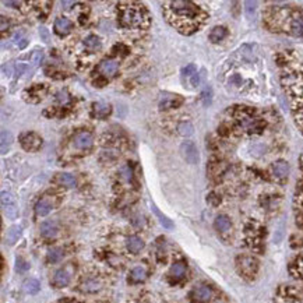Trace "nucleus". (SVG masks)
<instances>
[{"instance_id":"1","label":"nucleus","mask_w":303,"mask_h":303,"mask_svg":"<svg viewBox=\"0 0 303 303\" xmlns=\"http://www.w3.org/2000/svg\"><path fill=\"white\" fill-rule=\"evenodd\" d=\"M163 14L172 27L182 34H192L197 31L205 20L204 12L192 2L176 0L165 5Z\"/></svg>"},{"instance_id":"2","label":"nucleus","mask_w":303,"mask_h":303,"mask_svg":"<svg viewBox=\"0 0 303 303\" xmlns=\"http://www.w3.org/2000/svg\"><path fill=\"white\" fill-rule=\"evenodd\" d=\"M117 20L123 28L143 29L150 25L146 7L136 2H123L117 6Z\"/></svg>"},{"instance_id":"3","label":"nucleus","mask_w":303,"mask_h":303,"mask_svg":"<svg viewBox=\"0 0 303 303\" xmlns=\"http://www.w3.org/2000/svg\"><path fill=\"white\" fill-rule=\"evenodd\" d=\"M238 120H239L240 127L243 130H247V132H256V130L263 128V123L260 122V119L253 116V113L247 109L240 112L238 115Z\"/></svg>"},{"instance_id":"4","label":"nucleus","mask_w":303,"mask_h":303,"mask_svg":"<svg viewBox=\"0 0 303 303\" xmlns=\"http://www.w3.org/2000/svg\"><path fill=\"white\" fill-rule=\"evenodd\" d=\"M257 264L256 258H253L250 256H240L238 258V268H239L240 274H243L245 277H254L257 273Z\"/></svg>"},{"instance_id":"5","label":"nucleus","mask_w":303,"mask_h":303,"mask_svg":"<svg viewBox=\"0 0 303 303\" xmlns=\"http://www.w3.org/2000/svg\"><path fill=\"white\" fill-rule=\"evenodd\" d=\"M181 152L183 158L186 159V162L192 163V165H196L200 161V154H198L197 147L193 141H185L181 146Z\"/></svg>"},{"instance_id":"6","label":"nucleus","mask_w":303,"mask_h":303,"mask_svg":"<svg viewBox=\"0 0 303 303\" xmlns=\"http://www.w3.org/2000/svg\"><path fill=\"white\" fill-rule=\"evenodd\" d=\"M21 146L27 151H38L42 146V139L36 133H25L21 136Z\"/></svg>"},{"instance_id":"7","label":"nucleus","mask_w":303,"mask_h":303,"mask_svg":"<svg viewBox=\"0 0 303 303\" xmlns=\"http://www.w3.org/2000/svg\"><path fill=\"white\" fill-rule=\"evenodd\" d=\"M2 207H3V211L9 218H17V205H16V201H14V197H13L10 193L3 192L2 193Z\"/></svg>"},{"instance_id":"8","label":"nucleus","mask_w":303,"mask_h":303,"mask_svg":"<svg viewBox=\"0 0 303 303\" xmlns=\"http://www.w3.org/2000/svg\"><path fill=\"white\" fill-rule=\"evenodd\" d=\"M212 297V289L208 285H198L192 292V299L194 303H205Z\"/></svg>"},{"instance_id":"9","label":"nucleus","mask_w":303,"mask_h":303,"mask_svg":"<svg viewBox=\"0 0 303 303\" xmlns=\"http://www.w3.org/2000/svg\"><path fill=\"white\" fill-rule=\"evenodd\" d=\"M93 143V134L90 132H80L73 139V146L76 147L77 150H88V148H91Z\"/></svg>"},{"instance_id":"10","label":"nucleus","mask_w":303,"mask_h":303,"mask_svg":"<svg viewBox=\"0 0 303 303\" xmlns=\"http://www.w3.org/2000/svg\"><path fill=\"white\" fill-rule=\"evenodd\" d=\"M70 271H69L67 268H60V270H58V271L55 273V275H53L52 285L55 286V288H64V286H67L70 284Z\"/></svg>"},{"instance_id":"11","label":"nucleus","mask_w":303,"mask_h":303,"mask_svg":"<svg viewBox=\"0 0 303 303\" xmlns=\"http://www.w3.org/2000/svg\"><path fill=\"white\" fill-rule=\"evenodd\" d=\"M101 289H102V282L97 277H88L80 284V291L84 293H95Z\"/></svg>"},{"instance_id":"12","label":"nucleus","mask_w":303,"mask_h":303,"mask_svg":"<svg viewBox=\"0 0 303 303\" xmlns=\"http://www.w3.org/2000/svg\"><path fill=\"white\" fill-rule=\"evenodd\" d=\"M53 207H55L53 197L45 196L41 200H38V203L35 204V214L38 217H47L53 210Z\"/></svg>"},{"instance_id":"13","label":"nucleus","mask_w":303,"mask_h":303,"mask_svg":"<svg viewBox=\"0 0 303 303\" xmlns=\"http://www.w3.org/2000/svg\"><path fill=\"white\" fill-rule=\"evenodd\" d=\"M119 70V64L112 60V59H106V60H102L98 66V71L105 77H113Z\"/></svg>"},{"instance_id":"14","label":"nucleus","mask_w":303,"mask_h":303,"mask_svg":"<svg viewBox=\"0 0 303 303\" xmlns=\"http://www.w3.org/2000/svg\"><path fill=\"white\" fill-rule=\"evenodd\" d=\"M73 29V23H71L69 18L66 17H59L55 21V32L60 36L67 35Z\"/></svg>"},{"instance_id":"15","label":"nucleus","mask_w":303,"mask_h":303,"mask_svg":"<svg viewBox=\"0 0 303 303\" xmlns=\"http://www.w3.org/2000/svg\"><path fill=\"white\" fill-rule=\"evenodd\" d=\"M126 246H127V250L130 253H133V254H137V253H140L143 249H144V240L139 238V236H128L127 240H126Z\"/></svg>"},{"instance_id":"16","label":"nucleus","mask_w":303,"mask_h":303,"mask_svg":"<svg viewBox=\"0 0 303 303\" xmlns=\"http://www.w3.org/2000/svg\"><path fill=\"white\" fill-rule=\"evenodd\" d=\"M59 227L55 221H45L41 225V235L44 238H55L58 235Z\"/></svg>"},{"instance_id":"17","label":"nucleus","mask_w":303,"mask_h":303,"mask_svg":"<svg viewBox=\"0 0 303 303\" xmlns=\"http://www.w3.org/2000/svg\"><path fill=\"white\" fill-rule=\"evenodd\" d=\"M273 174L278 179H285L289 174V165L285 161H277L273 163Z\"/></svg>"},{"instance_id":"18","label":"nucleus","mask_w":303,"mask_h":303,"mask_svg":"<svg viewBox=\"0 0 303 303\" xmlns=\"http://www.w3.org/2000/svg\"><path fill=\"white\" fill-rule=\"evenodd\" d=\"M111 105H109V104H105V102H97V104H94L93 106L94 116L98 117V119H105V117L111 113Z\"/></svg>"},{"instance_id":"19","label":"nucleus","mask_w":303,"mask_h":303,"mask_svg":"<svg viewBox=\"0 0 303 303\" xmlns=\"http://www.w3.org/2000/svg\"><path fill=\"white\" fill-rule=\"evenodd\" d=\"M214 225H215V229L220 233H228L232 228V222L227 215H218L215 218Z\"/></svg>"},{"instance_id":"20","label":"nucleus","mask_w":303,"mask_h":303,"mask_svg":"<svg viewBox=\"0 0 303 303\" xmlns=\"http://www.w3.org/2000/svg\"><path fill=\"white\" fill-rule=\"evenodd\" d=\"M291 32L295 36H303V16H295L291 20Z\"/></svg>"},{"instance_id":"21","label":"nucleus","mask_w":303,"mask_h":303,"mask_svg":"<svg viewBox=\"0 0 303 303\" xmlns=\"http://www.w3.org/2000/svg\"><path fill=\"white\" fill-rule=\"evenodd\" d=\"M182 104V98L179 95H170V97H165L161 101V109H170V108H176Z\"/></svg>"},{"instance_id":"22","label":"nucleus","mask_w":303,"mask_h":303,"mask_svg":"<svg viewBox=\"0 0 303 303\" xmlns=\"http://www.w3.org/2000/svg\"><path fill=\"white\" fill-rule=\"evenodd\" d=\"M186 271L187 268L186 266H185V263H175L172 267H170V271L169 274L172 278H175V280H182L185 275H186Z\"/></svg>"},{"instance_id":"23","label":"nucleus","mask_w":303,"mask_h":303,"mask_svg":"<svg viewBox=\"0 0 303 303\" xmlns=\"http://www.w3.org/2000/svg\"><path fill=\"white\" fill-rule=\"evenodd\" d=\"M147 278V268L144 266H136L130 271V280L133 282H141Z\"/></svg>"},{"instance_id":"24","label":"nucleus","mask_w":303,"mask_h":303,"mask_svg":"<svg viewBox=\"0 0 303 303\" xmlns=\"http://www.w3.org/2000/svg\"><path fill=\"white\" fill-rule=\"evenodd\" d=\"M84 47L87 48L88 51H91V52L99 51L101 49V39L97 35H88L84 39Z\"/></svg>"},{"instance_id":"25","label":"nucleus","mask_w":303,"mask_h":303,"mask_svg":"<svg viewBox=\"0 0 303 303\" xmlns=\"http://www.w3.org/2000/svg\"><path fill=\"white\" fill-rule=\"evenodd\" d=\"M56 182H58L60 186H66V187H74L76 186V179L74 176L69 175V174H59L58 178H56Z\"/></svg>"},{"instance_id":"26","label":"nucleus","mask_w":303,"mask_h":303,"mask_svg":"<svg viewBox=\"0 0 303 303\" xmlns=\"http://www.w3.org/2000/svg\"><path fill=\"white\" fill-rule=\"evenodd\" d=\"M225 36H227V28L225 27H215V28L211 29L210 41L217 44V42H221Z\"/></svg>"},{"instance_id":"27","label":"nucleus","mask_w":303,"mask_h":303,"mask_svg":"<svg viewBox=\"0 0 303 303\" xmlns=\"http://www.w3.org/2000/svg\"><path fill=\"white\" fill-rule=\"evenodd\" d=\"M39 288H41V284H39V281L34 280V278H29L24 282V291L29 293V295H34L36 292L39 291Z\"/></svg>"},{"instance_id":"28","label":"nucleus","mask_w":303,"mask_h":303,"mask_svg":"<svg viewBox=\"0 0 303 303\" xmlns=\"http://www.w3.org/2000/svg\"><path fill=\"white\" fill-rule=\"evenodd\" d=\"M63 257V249L62 247H52L48 251V262L49 263H58L62 260Z\"/></svg>"},{"instance_id":"29","label":"nucleus","mask_w":303,"mask_h":303,"mask_svg":"<svg viewBox=\"0 0 303 303\" xmlns=\"http://www.w3.org/2000/svg\"><path fill=\"white\" fill-rule=\"evenodd\" d=\"M20 235H21V228L12 227L10 229H9V232H7V236H6L7 242H9L10 245H14V243L18 240V238H20Z\"/></svg>"},{"instance_id":"30","label":"nucleus","mask_w":303,"mask_h":303,"mask_svg":"<svg viewBox=\"0 0 303 303\" xmlns=\"http://www.w3.org/2000/svg\"><path fill=\"white\" fill-rule=\"evenodd\" d=\"M178 132L182 136H185V137H189V136H192L193 132H194V127H193V124L190 122H181L178 124Z\"/></svg>"},{"instance_id":"31","label":"nucleus","mask_w":303,"mask_h":303,"mask_svg":"<svg viewBox=\"0 0 303 303\" xmlns=\"http://www.w3.org/2000/svg\"><path fill=\"white\" fill-rule=\"evenodd\" d=\"M12 134L9 133V132H6V130H3V132H2V154H6L9 147L12 144Z\"/></svg>"},{"instance_id":"32","label":"nucleus","mask_w":303,"mask_h":303,"mask_svg":"<svg viewBox=\"0 0 303 303\" xmlns=\"http://www.w3.org/2000/svg\"><path fill=\"white\" fill-rule=\"evenodd\" d=\"M152 210H154V212H155V214H157V217H158V218H159V221H161V224H162L163 227L168 228V229H170V228L174 227V224H172V222H170V220H168V218H166V217L162 215V214H161V211L158 210V208H157V207H155V205H152Z\"/></svg>"},{"instance_id":"33","label":"nucleus","mask_w":303,"mask_h":303,"mask_svg":"<svg viewBox=\"0 0 303 303\" xmlns=\"http://www.w3.org/2000/svg\"><path fill=\"white\" fill-rule=\"evenodd\" d=\"M13 42L17 45L18 49H24V48L27 47V44H28V42H27V39L24 38L23 32H17V34L14 35V38H13Z\"/></svg>"},{"instance_id":"34","label":"nucleus","mask_w":303,"mask_h":303,"mask_svg":"<svg viewBox=\"0 0 303 303\" xmlns=\"http://www.w3.org/2000/svg\"><path fill=\"white\" fill-rule=\"evenodd\" d=\"M293 268H295V273H296L297 277H300L303 280V256L297 257L296 260H295Z\"/></svg>"},{"instance_id":"35","label":"nucleus","mask_w":303,"mask_h":303,"mask_svg":"<svg viewBox=\"0 0 303 303\" xmlns=\"http://www.w3.org/2000/svg\"><path fill=\"white\" fill-rule=\"evenodd\" d=\"M197 71H196V66L194 64H189V66H186L185 69H183V76H187V77H192L194 76Z\"/></svg>"},{"instance_id":"36","label":"nucleus","mask_w":303,"mask_h":303,"mask_svg":"<svg viewBox=\"0 0 303 303\" xmlns=\"http://www.w3.org/2000/svg\"><path fill=\"white\" fill-rule=\"evenodd\" d=\"M203 101H204V105H208L211 102V90L210 88H205L204 93H203Z\"/></svg>"},{"instance_id":"37","label":"nucleus","mask_w":303,"mask_h":303,"mask_svg":"<svg viewBox=\"0 0 303 303\" xmlns=\"http://www.w3.org/2000/svg\"><path fill=\"white\" fill-rule=\"evenodd\" d=\"M25 270H28V264L24 262V260H21V258H18V260H17V271L23 273V271H25Z\"/></svg>"},{"instance_id":"38","label":"nucleus","mask_w":303,"mask_h":303,"mask_svg":"<svg viewBox=\"0 0 303 303\" xmlns=\"http://www.w3.org/2000/svg\"><path fill=\"white\" fill-rule=\"evenodd\" d=\"M245 6H246V12L249 13V14L254 13V10H256V3H254V2H246Z\"/></svg>"},{"instance_id":"39","label":"nucleus","mask_w":303,"mask_h":303,"mask_svg":"<svg viewBox=\"0 0 303 303\" xmlns=\"http://www.w3.org/2000/svg\"><path fill=\"white\" fill-rule=\"evenodd\" d=\"M42 58H44V55L42 52H35L32 55V60H34V64H39L41 63Z\"/></svg>"},{"instance_id":"40","label":"nucleus","mask_w":303,"mask_h":303,"mask_svg":"<svg viewBox=\"0 0 303 303\" xmlns=\"http://www.w3.org/2000/svg\"><path fill=\"white\" fill-rule=\"evenodd\" d=\"M58 99L62 104H63V102H67V101H69V97H67L66 91H60V93L58 94Z\"/></svg>"},{"instance_id":"41","label":"nucleus","mask_w":303,"mask_h":303,"mask_svg":"<svg viewBox=\"0 0 303 303\" xmlns=\"http://www.w3.org/2000/svg\"><path fill=\"white\" fill-rule=\"evenodd\" d=\"M200 84V76H198L197 73L192 76V85H198Z\"/></svg>"},{"instance_id":"42","label":"nucleus","mask_w":303,"mask_h":303,"mask_svg":"<svg viewBox=\"0 0 303 303\" xmlns=\"http://www.w3.org/2000/svg\"><path fill=\"white\" fill-rule=\"evenodd\" d=\"M6 27L9 28V21H6V17L2 16V31H3V32L6 31Z\"/></svg>"},{"instance_id":"43","label":"nucleus","mask_w":303,"mask_h":303,"mask_svg":"<svg viewBox=\"0 0 303 303\" xmlns=\"http://www.w3.org/2000/svg\"><path fill=\"white\" fill-rule=\"evenodd\" d=\"M3 5H5V6H14V7L21 6L20 2H3Z\"/></svg>"},{"instance_id":"44","label":"nucleus","mask_w":303,"mask_h":303,"mask_svg":"<svg viewBox=\"0 0 303 303\" xmlns=\"http://www.w3.org/2000/svg\"><path fill=\"white\" fill-rule=\"evenodd\" d=\"M39 34H41V35L44 36V39H45V41H48V32H47V29L41 28V32H39Z\"/></svg>"},{"instance_id":"45","label":"nucleus","mask_w":303,"mask_h":303,"mask_svg":"<svg viewBox=\"0 0 303 303\" xmlns=\"http://www.w3.org/2000/svg\"><path fill=\"white\" fill-rule=\"evenodd\" d=\"M60 303H78V302H76V300H70V299H66V300H63V302Z\"/></svg>"}]
</instances>
